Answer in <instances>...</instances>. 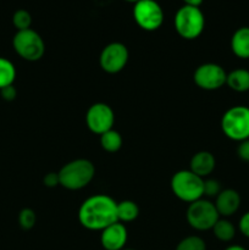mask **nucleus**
<instances>
[{
    "label": "nucleus",
    "instance_id": "obj_11",
    "mask_svg": "<svg viewBox=\"0 0 249 250\" xmlns=\"http://www.w3.org/2000/svg\"><path fill=\"white\" fill-rule=\"evenodd\" d=\"M115 124V112L111 106L105 103H95L88 107L85 112V125L94 134L102 136L112 129Z\"/></svg>",
    "mask_w": 249,
    "mask_h": 250
},
{
    "label": "nucleus",
    "instance_id": "obj_21",
    "mask_svg": "<svg viewBox=\"0 0 249 250\" xmlns=\"http://www.w3.org/2000/svg\"><path fill=\"white\" fill-rule=\"evenodd\" d=\"M175 250H207V243L199 236H188L178 242Z\"/></svg>",
    "mask_w": 249,
    "mask_h": 250
},
{
    "label": "nucleus",
    "instance_id": "obj_26",
    "mask_svg": "<svg viewBox=\"0 0 249 250\" xmlns=\"http://www.w3.org/2000/svg\"><path fill=\"white\" fill-rule=\"evenodd\" d=\"M43 185L48 188H55L60 186L58 172H49L43 177Z\"/></svg>",
    "mask_w": 249,
    "mask_h": 250
},
{
    "label": "nucleus",
    "instance_id": "obj_16",
    "mask_svg": "<svg viewBox=\"0 0 249 250\" xmlns=\"http://www.w3.org/2000/svg\"><path fill=\"white\" fill-rule=\"evenodd\" d=\"M226 84L229 89L237 93H244L249 90V70L236 68L227 73Z\"/></svg>",
    "mask_w": 249,
    "mask_h": 250
},
{
    "label": "nucleus",
    "instance_id": "obj_14",
    "mask_svg": "<svg viewBox=\"0 0 249 250\" xmlns=\"http://www.w3.org/2000/svg\"><path fill=\"white\" fill-rule=\"evenodd\" d=\"M216 166V159L210 151L200 150L192 156L189 161V170L199 177L205 178L211 175Z\"/></svg>",
    "mask_w": 249,
    "mask_h": 250
},
{
    "label": "nucleus",
    "instance_id": "obj_30",
    "mask_svg": "<svg viewBox=\"0 0 249 250\" xmlns=\"http://www.w3.org/2000/svg\"><path fill=\"white\" fill-rule=\"evenodd\" d=\"M225 250H247L244 247L239 246V244H232V246H228Z\"/></svg>",
    "mask_w": 249,
    "mask_h": 250
},
{
    "label": "nucleus",
    "instance_id": "obj_20",
    "mask_svg": "<svg viewBox=\"0 0 249 250\" xmlns=\"http://www.w3.org/2000/svg\"><path fill=\"white\" fill-rule=\"evenodd\" d=\"M16 67L6 58L0 56V89L14 84L16 80Z\"/></svg>",
    "mask_w": 249,
    "mask_h": 250
},
{
    "label": "nucleus",
    "instance_id": "obj_15",
    "mask_svg": "<svg viewBox=\"0 0 249 250\" xmlns=\"http://www.w3.org/2000/svg\"><path fill=\"white\" fill-rule=\"evenodd\" d=\"M231 50L242 60L249 59V27H239L231 37Z\"/></svg>",
    "mask_w": 249,
    "mask_h": 250
},
{
    "label": "nucleus",
    "instance_id": "obj_6",
    "mask_svg": "<svg viewBox=\"0 0 249 250\" xmlns=\"http://www.w3.org/2000/svg\"><path fill=\"white\" fill-rule=\"evenodd\" d=\"M12 46L20 58L29 62L41 60L45 53L43 38L38 32L32 28L17 31L12 38Z\"/></svg>",
    "mask_w": 249,
    "mask_h": 250
},
{
    "label": "nucleus",
    "instance_id": "obj_23",
    "mask_svg": "<svg viewBox=\"0 0 249 250\" xmlns=\"http://www.w3.org/2000/svg\"><path fill=\"white\" fill-rule=\"evenodd\" d=\"M17 220H19V225L22 229L29 231V229H33L37 224L36 211H34L33 209H31V208H24V209H22L21 211H20Z\"/></svg>",
    "mask_w": 249,
    "mask_h": 250
},
{
    "label": "nucleus",
    "instance_id": "obj_1",
    "mask_svg": "<svg viewBox=\"0 0 249 250\" xmlns=\"http://www.w3.org/2000/svg\"><path fill=\"white\" fill-rule=\"evenodd\" d=\"M117 202L106 194L87 198L78 209V221L89 231H100L117 222Z\"/></svg>",
    "mask_w": 249,
    "mask_h": 250
},
{
    "label": "nucleus",
    "instance_id": "obj_9",
    "mask_svg": "<svg viewBox=\"0 0 249 250\" xmlns=\"http://www.w3.org/2000/svg\"><path fill=\"white\" fill-rule=\"evenodd\" d=\"M227 72L221 65L215 62H205L198 66L193 73V81L204 90H217L226 84Z\"/></svg>",
    "mask_w": 249,
    "mask_h": 250
},
{
    "label": "nucleus",
    "instance_id": "obj_25",
    "mask_svg": "<svg viewBox=\"0 0 249 250\" xmlns=\"http://www.w3.org/2000/svg\"><path fill=\"white\" fill-rule=\"evenodd\" d=\"M237 155L242 161L249 163V139L239 142L237 146Z\"/></svg>",
    "mask_w": 249,
    "mask_h": 250
},
{
    "label": "nucleus",
    "instance_id": "obj_2",
    "mask_svg": "<svg viewBox=\"0 0 249 250\" xmlns=\"http://www.w3.org/2000/svg\"><path fill=\"white\" fill-rule=\"evenodd\" d=\"M58 173L61 187L68 190H80L92 182L95 167L88 159H75L65 164Z\"/></svg>",
    "mask_w": 249,
    "mask_h": 250
},
{
    "label": "nucleus",
    "instance_id": "obj_32",
    "mask_svg": "<svg viewBox=\"0 0 249 250\" xmlns=\"http://www.w3.org/2000/svg\"><path fill=\"white\" fill-rule=\"evenodd\" d=\"M124 250H133V249H124Z\"/></svg>",
    "mask_w": 249,
    "mask_h": 250
},
{
    "label": "nucleus",
    "instance_id": "obj_19",
    "mask_svg": "<svg viewBox=\"0 0 249 250\" xmlns=\"http://www.w3.org/2000/svg\"><path fill=\"white\" fill-rule=\"evenodd\" d=\"M122 143V136L120 134V132H117L116 129H110V131L105 132L100 136V146L107 153H116L121 149Z\"/></svg>",
    "mask_w": 249,
    "mask_h": 250
},
{
    "label": "nucleus",
    "instance_id": "obj_3",
    "mask_svg": "<svg viewBox=\"0 0 249 250\" xmlns=\"http://www.w3.org/2000/svg\"><path fill=\"white\" fill-rule=\"evenodd\" d=\"M170 186L173 195L188 204L204 197V178L193 173L189 168L173 173Z\"/></svg>",
    "mask_w": 249,
    "mask_h": 250
},
{
    "label": "nucleus",
    "instance_id": "obj_13",
    "mask_svg": "<svg viewBox=\"0 0 249 250\" xmlns=\"http://www.w3.org/2000/svg\"><path fill=\"white\" fill-rule=\"evenodd\" d=\"M241 195L236 189L232 188H226L220 192V194L215 198V208L219 212L220 217H226L228 219L229 216L236 214L241 208Z\"/></svg>",
    "mask_w": 249,
    "mask_h": 250
},
{
    "label": "nucleus",
    "instance_id": "obj_28",
    "mask_svg": "<svg viewBox=\"0 0 249 250\" xmlns=\"http://www.w3.org/2000/svg\"><path fill=\"white\" fill-rule=\"evenodd\" d=\"M0 95H1V98L5 102H12V100L16 99L17 90L14 87V84L9 85V87H5L2 89H0Z\"/></svg>",
    "mask_w": 249,
    "mask_h": 250
},
{
    "label": "nucleus",
    "instance_id": "obj_17",
    "mask_svg": "<svg viewBox=\"0 0 249 250\" xmlns=\"http://www.w3.org/2000/svg\"><path fill=\"white\" fill-rule=\"evenodd\" d=\"M211 231L217 241L228 243V242H231L236 237L237 229L234 227V225L228 219H226V217H220L216 224L214 225Z\"/></svg>",
    "mask_w": 249,
    "mask_h": 250
},
{
    "label": "nucleus",
    "instance_id": "obj_5",
    "mask_svg": "<svg viewBox=\"0 0 249 250\" xmlns=\"http://www.w3.org/2000/svg\"><path fill=\"white\" fill-rule=\"evenodd\" d=\"M221 129L231 141L239 143L249 139V107L236 105L226 110L221 117Z\"/></svg>",
    "mask_w": 249,
    "mask_h": 250
},
{
    "label": "nucleus",
    "instance_id": "obj_22",
    "mask_svg": "<svg viewBox=\"0 0 249 250\" xmlns=\"http://www.w3.org/2000/svg\"><path fill=\"white\" fill-rule=\"evenodd\" d=\"M12 24L17 31L29 29L32 26V16L27 10L19 9L12 15Z\"/></svg>",
    "mask_w": 249,
    "mask_h": 250
},
{
    "label": "nucleus",
    "instance_id": "obj_10",
    "mask_svg": "<svg viewBox=\"0 0 249 250\" xmlns=\"http://www.w3.org/2000/svg\"><path fill=\"white\" fill-rule=\"evenodd\" d=\"M129 59V51L124 43L112 42L104 46L99 56V65L103 71L114 75L126 67Z\"/></svg>",
    "mask_w": 249,
    "mask_h": 250
},
{
    "label": "nucleus",
    "instance_id": "obj_7",
    "mask_svg": "<svg viewBox=\"0 0 249 250\" xmlns=\"http://www.w3.org/2000/svg\"><path fill=\"white\" fill-rule=\"evenodd\" d=\"M186 219L188 225L195 231H210L220 219L215 204L209 199H198L190 203L187 208Z\"/></svg>",
    "mask_w": 249,
    "mask_h": 250
},
{
    "label": "nucleus",
    "instance_id": "obj_18",
    "mask_svg": "<svg viewBox=\"0 0 249 250\" xmlns=\"http://www.w3.org/2000/svg\"><path fill=\"white\" fill-rule=\"evenodd\" d=\"M116 211L117 220L122 224L134 221L139 216V208L133 200H122V202L117 203Z\"/></svg>",
    "mask_w": 249,
    "mask_h": 250
},
{
    "label": "nucleus",
    "instance_id": "obj_29",
    "mask_svg": "<svg viewBox=\"0 0 249 250\" xmlns=\"http://www.w3.org/2000/svg\"><path fill=\"white\" fill-rule=\"evenodd\" d=\"M203 1H204V0H183L185 5H188V6H195V7H199Z\"/></svg>",
    "mask_w": 249,
    "mask_h": 250
},
{
    "label": "nucleus",
    "instance_id": "obj_8",
    "mask_svg": "<svg viewBox=\"0 0 249 250\" xmlns=\"http://www.w3.org/2000/svg\"><path fill=\"white\" fill-rule=\"evenodd\" d=\"M164 10L156 0H141L133 6V19L138 27L148 32L156 31L164 23Z\"/></svg>",
    "mask_w": 249,
    "mask_h": 250
},
{
    "label": "nucleus",
    "instance_id": "obj_27",
    "mask_svg": "<svg viewBox=\"0 0 249 250\" xmlns=\"http://www.w3.org/2000/svg\"><path fill=\"white\" fill-rule=\"evenodd\" d=\"M238 229L244 237L249 238V211L244 212L238 222Z\"/></svg>",
    "mask_w": 249,
    "mask_h": 250
},
{
    "label": "nucleus",
    "instance_id": "obj_12",
    "mask_svg": "<svg viewBox=\"0 0 249 250\" xmlns=\"http://www.w3.org/2000/svg\"><path fill=\"white\" fill-rule=\"evenodd\" d=\"M128 232L122 222H115L100 232V244L105 250H124Z\"/></svg>",
    "mask_w": 249,
    "mask_h": 250
},
{
    "label": "nucleus",
    "instance_id": "obj_4",
    "mask_svg": "<svg viewBox=\"0 0 249 250\" xmlns=\"http://www.w3.org/2000/svg\"><path fill=\"white\" fill-rule=\"evenodd\" d=\"M173 26L181 38L186 41L197 39L205 28V16L200 7L183 5L177 10Z\"/></svg>",
    "mask_w": 249,
    "mask_h": 250
},
{
    "label": "nucleus",
    "instance_id": "obj_24",
    "mask_svg": "<svg viewBox=\"0 0 249 250\" xmlns=\"http://www.w3.org/2000/svg\"><path fill=\"white\" fill-rule=\"evenodd\" d=\"M221 190V183L217 180H215V178L204 180V197H207V199H209V198H216Z\"/></svg>",
    "mask_w": 249,
    "mask_h": 250
},
{
    "label": "nucleus",
    "instance_id": "obj_31",
    "mask_svg": "<svg viewBox=\"0 0 249 250\" xmlns=\"http://www.w3.org/2000/svg\"><path fill=\"white\" fill-rule=\"evenodd\" d=\"M124 1H127V2H132V4H136V2L141 1V0H124Z\"/></svg>",
    "mask_w": 249,
    "mask_h": 250
}]
</instances>
